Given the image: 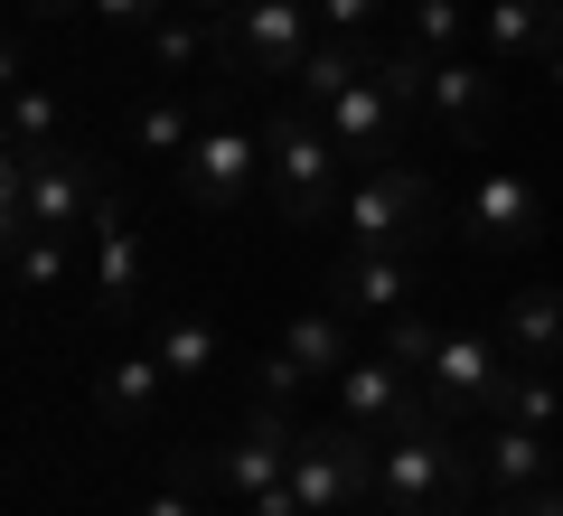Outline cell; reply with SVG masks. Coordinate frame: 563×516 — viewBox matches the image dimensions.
I'll use <instances>...</instances> for the list:
<instances>
[{
  "label": "cell",
  "instance_id": "obj_7",
  "mask_svg": "<svg viewBox=\"0 0 563 516\" xmlns=\"http://www.w3.org/2000/svg\"><path fill=\"white\" fill-rule=\"evenodd\" d=\"M254 188H263V132H244L235 113H207V132L179 160V198L207 207V217H244Z\"/></svg>",
  "mask_w": 563,
  "mask_h": 516
},
{
  "label": "cell",
  "instance_id": "obj_8",
  "mask_svg": "<svg viewBox=\"0 0 563 516\" xmlns=\"http://www.w3.org/2000/svg\"><path fill=\"white\" fill-rule=\"evenodd\" d=\"M291 451H301V414H244L217 451H198V470H207V488L225 507H254L263 488L291 479Z\"/></svg>",
  "mask_w": 563,
  "mask_h": 516
},
{
  "label": "cell",
  "instance_id": "obj_24",
  "mask_svg": "<svg viewBox=\"0 0 563 516\" xmlns=\"http://www.w3.org/2000/svg\"><path fill=\"white\" fill-rule=\"evenodd\" d=\"M488 422H526V432H554V422H563V385H554V366H507L498 414H488Z\"/></svg>",
  "mask_w": 563,
  "mask_h": 516
},
{
  "label": "cell",
  "instance_id": "obj_36",
  "mask_svg": "<svg viewBox=\"0 0 563 516\" xmlns=\"http://www.w3.org/2000/svg\"><path fill=\"white\" fill-rule=\"evenodd\" d=\"M544 85H554V95H563V47H554V57H544Z\"/></svg>",
  "mask_w": 563,
  "mask_h": 516
},
{
  "label": "cell",
  "instance_id": "obj_31",
  "mask_svg": "<svg viewBox=\"0 0 563 516\" xmlns=\"http://www.w3.org/2000/svg\"><path fill=\"white\" fill-rule=\"evenodd\" d=\"M432 348H442V329H432V319H422V310H395V319H385V358H404V366H413V376H422V366H432Z\"/></svg>",
  "mask_w": 563,
  "mask_h": 516
},
{
  "label": "cell",
  "instance_id": "obj_20",
  "mask_svg": "<svg viewBox=\"0 0 563 516\" xmlns=\"http://www.w3.org/2000/svg\"><path fill=\"white\" fill-rule=\"evenodd\" d=\"M282 358H291V366H301V385H339L347 376V358H357V348H347V310H339V300H320V310H301V319H291V329H282Z\"/></svg>",
  "mask_w": 563,
  "mask_h": 516
},
{
  "label": "cell",
  "instance_id": "obj_1",
  "mask_svg": "<svg viewBox=\"0 0 563 516\" xmlns=\"http://www.w3.org/2000/svg\"><path fill=\"white\" fill-rule=\"evenodd\" d=\"M479 488V451L461 441L451 414H422L376 441V507L366 516H461Z\"/></svg>",
  "mask_w": 563,
  "mask_h": 516
},
{
  "label": "cell",
  "instance_id": "obj_37",
  "mask_svg": "<svg viewBox=\"0 0 563 516\" xmlns=\"http://www.w3.org/2000/svg\"><path fill=\"white\" fill-rule=\"evenodd\" d=\"M225 516H254V507H225Z\"/></svg>",
  "mask_w": 563,
  "mask_h": 516
},
{
  "label": "cell",
  "instance_id": "obj_12",
  "mask_svg": "<svg viewBox=\"0 0 563 516\" xmlns=\"http://www.w3.org/2000/svg\"><path fill=\"white\" fill-rule=\"evenodd\" d=\"M320 122H329V141H339L357 169H376V160H404V132H413V113H404L395 95H385V76L366 66L357 85H347L339 103H320Z\"/></svg>",
  "mask_w": 563,
  "mask_h": 516
},
{
  "label": "cell",
  "instance_id": "obj_23",
  "mask_svg": "<svg viewBox=\"0 0 563 516\" xmlns=\"http://www.w3.org/2000/svg\"><path fill=\"white\" fill-rule=\"evenodd\" d=\"M198 132H207V113H198L188 95H151V103H132V151H141V160H169V169H179Z\"/></svg>",
  "mask_w": 563,
  "mask_h": 516
},
{
  "label": "cell",
  "instance_id": "obj_22",
  "mask_svg": "<svg viewBox=\"0 0 563 516\" xmlns=\"http://www.w3.org/2000/svg\"><path fill=\"white\" fill-rule=\"evenodd\" d=\"M151 348H161L169 385H207V366L225 358V338H217V319H198V310H161V329H151Z\"/></svg>",
  "mask_w": 563,
  "mask_h": 516
},
{
  "label": "cell",
  "instance_id": "obj_18",
  "mask_svg": "<svg viewBox=\"0 0 563 516\" xmlns=\"http://www.w3.org/2000/svg\"><path fill=\"white\" fill-rule=\"evenodd\" d=\"M554 479V432H526V422H488L479 441V488L488 497H526Z\"/></svg>",
  "mask_w": 563,
  "mask_h": 516
},
{
  "label": "cell",
  "instance_id": "obj_4",
  "mask_svg": "<svg viewBox=\"0 0 563 516\" xmlns=\"http://www.w3.org/2000/svg\"><path fill=\"white\" fill-rule=\"evenodd\" d=\"M339 226L366 254H432V179H422L413 160H376V169L347 179Z\"/></svg>",
  "mask_w": 563,
  "mask_h": 516
},
{
  "label": "cell",
  "instance_id": "obj_21",
  "mask_svg": "<svg viewBox=\"0 0 563 516\" xmlns=\"http://www.w3.org/2000/svg\"><path fill=\"white\" fill-rule=\"evenodd\" d=\"M366 66H376V47H366V39H329V29H320V47H310L301 76H291V103H310V113H320V103H339Z\"/></svg>",
  "mask_w": 563,
  "mask_h": 516
},
{
  "label": "cell",
  "instance_id": "obj_2",
  "mask_svg": "<svg viewBox=\"0 0 563 516\" xmlns=\"http://www.w3.org/2000/svg\"><path fill=\"white\" fill-rule=\"evenodd\" d=\"M263 188H273L282 226H329L347 207V151L310 103H273L263 113Z\"/></svg>",
  "mask_w": 563,
  "mask_h": 516
},
{
  "label": "cell",
  "instance_id": "obj_34",
  "mask_svg": "<svg viewBox=\"0 0 563 516\" xmlns=\"http://www.w3.org/2000/svg\"><path fill=\"white\" fill-rule=\"evenodd\" d=\"M20 20H29V29H76L85 0H20Z\"/></svg>",
  "mask_w": 563,
  "mask_h": 516
},
{
  "label": "cell",
  "instance_id": "obj_14",
  "mask_svg": "<svg viewBox=\"0 0 563 516\" xmlns=\"http://www.w3.org/2000/svg\"><path fill=\"white\" fill-rule=\"evenodd\" d=\"M413 292H422V254H366V244H347L339 273H329V300L347 319H395V310H413Z\"/></svg>",
  "mask_w": 563,
  "mask_h": 516
},
{
  "label": "cell",
  "instance_id": "obj_15",
  "mask_svg": "<svg viewBox=\"0 0 563 516\" xmlns=\"http://www.w3.org/2000/svg\"><path fill=\"white\" fill-rule=\"evenodd\" d=\"M563 47V0H479V57L498 66H544Z\"/></svg>",
  "mask_w": 563,
  "mask_h": 516
},
{
  "label": "cell",
  "instance_id": "obj_27",
  "mask_svg": "<svg viewBox=\"0 0 563 516\" xmlns=\"http://www.w3.org/2000/svg\"><path fill=\"white\" fill-rule=\"evenodd\" d=\"M479 39V10L470 0H413V47L422 57H461Z\"/></svg>",
  "mask_w": 563,
  "mask_h": 516
},
{
  "label": "cell",
  "instance_id": "obj_33",
  "mask_svg": "<svg viewBox=\"0 0 563 516\" xmlns=\"http://www.w3.org/2000/svg\"><path fill=\"white\" fill-rule=\"evenodd\" d=\"M488 516H563V488L554 479H544V488H526V497H498V507Z\"/></svg>",
  "mask_w": 563,
  "mask_h": 516
},
{
  "label": "cell",
  "instance_id": "obj_28",
  "mask_svg": "<svg viewBox=\"0 0 563 516\" xmlns=\"http://www.w3.org/2000/svg\"><path fill=\"white\" fill-rule=\"evenodd\" d=\"M66 244H76V235H47V226L10 235V273H20V292H57V282H66Z\"/></svg>",
  "mask_w": 563,
  "mask_h": 516
},
{
  "label": "cell",
  "instance_id": "obj_26",
  "mask_svg": "<svg viewBox=\"0 0 563 516\" xmlns=\"http://www.w3.org/2000/svg\"><path fill=\"white\" fill-rule=\"evenodd\" d=\"M151 66H161V76H179V66H198V57H217V20H198V10H169L161 29H151Z\"/></svg>",
  "mask_w": 563,
  "mask_h": 516
},
{
  "label": "cell",
  "instance_id": "obj_16",
  "mask_svg": "<svg viewBox=\"0 0 563 516\" xmlns=\"http://www.w3.org/2000/svg\"><path fill=\"white\" fill-rule=\"evenodd\" d=\"M85 235H95V310H103V319H122V310L141 300V226H132V207L103 198Z\"/></svg>",
  "mask_w": 563,
  "mask_h": 516
},
{
  "label": "cell",
  "instance_id": "obj_19",
  "mask_svg": "<svg viewBox=\"0 0 563 516\" xmlns=\"http://www.w3.org/2000/svg\"><path fill=\"white\" fill-rule=\"evenodd\" d=\"M498 338H507V358H517V366H563V292H554V282L507 292Z\"/></svg>",
  "mask_w": 563,
  "mask_h": 516
},
{
  "label": "cell",
  "instance_id": "obj_9",
  "mask_svg": "<svg viewBox=\"0 0 563 516\" xmlns=\"http://www.w3.org/2000/svg\"><path fill=\"white\" fill-rule=\"evenodd\" d=\"M461 235L479 254H536L544 244V188L526 169H479L461 188Z\"/></svg>",
  "mask_w": 563,
  "mask_h": 516
},
{
  "label": "cell",
  "instance_id": "obj_10",
  "mask_svg": "<svg viewBox=\"0 0 563 516\" xmlns=\"http://www.w3.org/2000/svg\"><path fill=\"white\" fill-rule=\"evenodd\" d=\"M339 414L357 422V432H404V422H422V414H442V404H432V385L413 376V366L404 358H347V376H339Z\"/></svg>",
  "mask_w": 563,
  "mask_h": 516
},
{
  "label": "cell",
  "instance_id": "obj_11",
  "mask_svg": "<svg viewBox=\"0 0 563 516\" xmlns=\"http://www.w3.org/2000/svg\"><path fill=\"white\" fill-rule=\"evenodd\" d=\"M422 385H432V404H442L451 422H470V414H498V385H507V338L442 329V348H432Z\"/></svg>",
  "mask_w": 563,
  "mask_h": 516
},
{
  "label": "cell",
  "instance_id": "obj_13",
  "mask_svg": "<svg viewBox=\"0 0 563 516\" xmlns=\"http://www.w3.org/2000/svg\"><path fill=\"white\" fill-rule=\"evenodd\" d=\"M422 122H442L451 141H488L498 132V66L488 57H432V95H422Z\"/></svg>",
  "mask_w": 563,
  "mask_h": 516
},
{
  "label": "cell",
  "instance_id": "obj_30",
  "mask_svg": "<svg viewBox=\"0 0 563 516\" xmlns=\"http://www.w3.org/2000/svg\"><path fill=\"white\" fill-rule=\"evenodd\" d=\"M169 10H179V0H85V20H95V29H122V39H151Z\"/></svg>",
  "mask_w": 563,
  "mask_h": 516
},
{
  "label": "cell",
  "instance_id": "obj_3",
  "mask_svg": "<svg viewBox=\"0 0 563 516\" xmlns=\"http://www.w3.org/2000/svg\"><path fill=\"white\" fill-rule=\"evenodd\" d=\"M103 207V169L85 151H66V141H47V151H10V169H0V235H29V226H47V235H85Z\"/></svg>",
  "mask_w": 563,
  "mask_h": 516
},
{
  "label": "cell",
  "instance_id": "obj_25",
  "mask_svg": "<svg viewBox=\"0 0 563 516\" xmlns=\"http://www.w3.org/2000/svg\"><path fill=\"white\" fill-rule=\"evenodd\" d=\"M47 141H66L57 95H47L38 76H20V66H10V151H47Z\"/></svg>",
  "mask_w": 563,
  "mask_h": 516
},
{
  "label": "cell",
  "instance_id": "obj_5",
  "mask_svg": "<svg viewBox=\"0 0 563 516\" xmlns=\"http://www.w3.org/2000/svg\"><path fill=\"white\" fill-rule=\"evenodd\" d=\"M310 47H320L310 0H244L235 20H217V66H225V85H291Z\"/></svg>",
  "mask_w": 563,
  "mask_h": 516
},
{
  "label": "cell",
  "instance_id": "obj_6",
  "mask_svg": "<svg viewBox=\"0 0 563 516\" xmlns=\"http://www.w3.org/2000/svg\"><path fill=\"white\" fill-rule=\"evenodd\" d=\"M291 497L310 516H357L376 507V432H357L347 414L301 422V451H291Z\"/></svg>",
  "mask_w": 563,
  "mask_h": 516
},
{
  "label": "cell",
  "instance_id": "obj_32",
  "mask_svg": "<svg viewBox=\"0 0 563 516\" xmlns=\"http://www.w3.org/2000/svg\"><path fill=\"white\" fill-rule=\"evenodd\" d=\"M310 20H320L329 39H366V29H376V0H310Z\"/></svg>",
  "mask_w": 563,
  "mask_h": 516
},
{
  "label": "cell",
  "instance_id": "obj_35",
  "mask_svg": "<svg viewBox=\"0 0 563 516\" xmlns=\"http://www.w3.org/2000/svg\"><path fill=\"white\" fill-rule=\"evenodd\" d=\"M179 10H198V20H235L244 0H179Z\"/></svg>",
  "mask_w": 563,
  "mask_h": 516
},
{
  "label": "cell",
  "instance_id": "obj_17",
  "mask_svg": "<svg viewBox=\"0 0 563 516\" xmlns=\"http://www.w3.org/2000/svg\"><path fill=\"white\" fill-rule=\"evenodd\" d=\"M161 395H169L161 348H132V358H113V366L95 376V422H103V432H132V422L161 414Z\"/></svg>",
  "mask_w": 563,
  "mask_h": 516
},
{
  "label": "cell",
  "instance_id": "obj_29",
  "mask_svg": "<svg viewBox=\"0 0 563 516\" xmlns=\"http://www.w3.org/2000/svg\"><path fill=\"white\" fill-rule=\"evenodd\" d=\"M132 516H207V470H198V451H188V460H179V470H169V479H161V488L141 497V507H132Z\"/></svg>",
  "mask_w": 563,
  "mask_h": 516
}]
</instances>
